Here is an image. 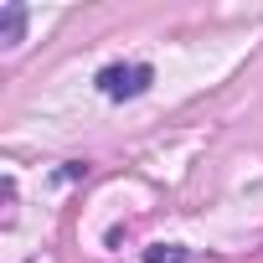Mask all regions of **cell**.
<instances>
[{
	"mask_svg": "<svg viewBox=\"0 0 263 263\" xmlns=\"http://www.w3.org/2000/svg\"><path fill=\"white\" fill-rule=\"evenodd\" d=\"M150 78H155V72H150L145 62H129V67L119 62V67H103V72H98V93H103V98H135V93L150 88Z\"/></svg>",
	"mask_w": 263,
	"mask_h": 263,
	"instance_id": "1",
	"label": "cell"
},
{
	"mask_svg": "<svg viewBox=\"0 0 263 263\" xmlns=\"http://www.w3.org/2000/svg\"><path fill=\"white\" fill-rule=\"evenodd\" d=\"M21 26H26V11H21V6H6V11H0V47H16V42H21Z\"/></svg>",
	"mask_w": 263,
	"mask_h": 263,
	"instance_id": "2",
	"label": "cell"
},
{
	"mask_svg": "<svg viewBox=\"0 0 263 263\" xmlns=\"http://www.w3.org/2000/svg\"><path fill=\"white\" fill-rule=\"evenodd\" d=\"M145 263H186V248H176V242H155V248H145Z\"/></svg>",
	"mask_w": 263,
	"mask_h": 263,
	"instance_id": "3",
	"label": "cell"
}]
</instances>
